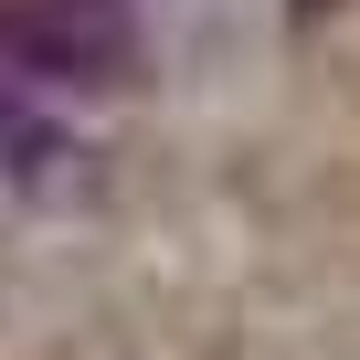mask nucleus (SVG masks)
<instances>
[{"mask_svg": "<svg viewBox=\"0 0 360 360\" xmlns=\"http://www.w3.org/2000/svg\"><path fill=\"white\" fill-rule=\"evenodd\" d=\"M0 53L22 75H53V85H106L127 64L106 0H0Z\"/></svg>", "mask_w": 360, "mask_h": 360, "instance_id": "nucleus-1", "label": "nucleus"}]
</instances>
